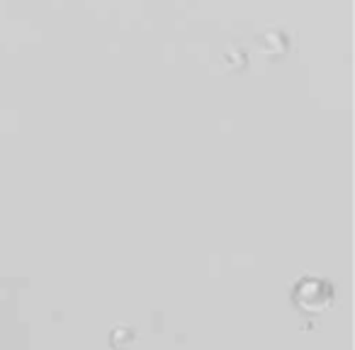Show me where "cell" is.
I'll return each mask as SVG.
<instances>
[{
    "label": "cell",
    "instance_id": "cell-1",
    "mask_svg": "<svg viewBox=\"0 0 355 350\" xmlns=\"http://www.w3.org/2000/svg\"><path fill=\"white\" fill-rule=\"evenodd\" d=\"M295 301L304 311H316L326 309L331 304V285L324 280H314V277H304L300 285L295 287Z\"/></svg>",
    "mask_w": 355,
    "mask_h": 350
}]
</instances>
